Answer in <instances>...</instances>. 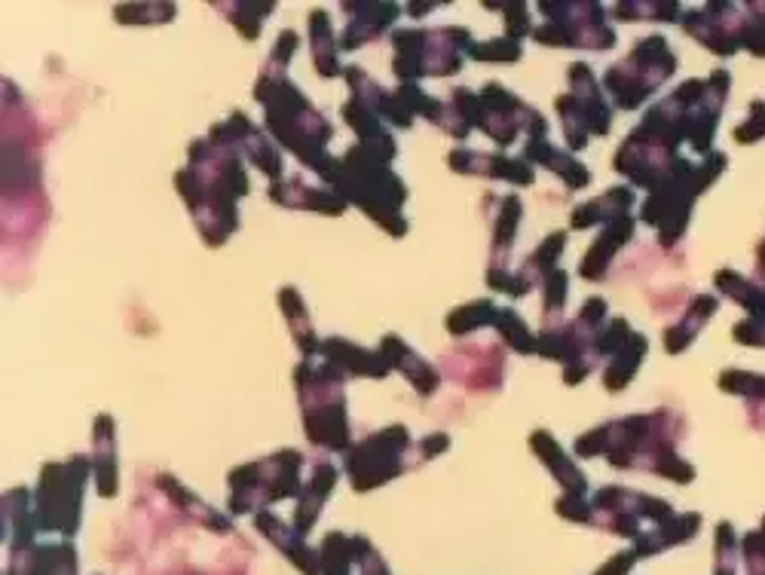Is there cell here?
<instances>
[{"instance_id":"obj_2","label":"cell","mask_w":765,"mask_h":575,"mask_svg":"<svg viewBox=\"0 0 765 575\" xmlns=\"http://www.w3.org/2000/svg\"><path fill=\"white\" fill-rule=\"evenodd\" d=\"M405 447H408V435L405 429L392 425L383 435L368 438L358 447L353 457L346 459V469L353 474V484L356 490H368L377 487L383 481H390L395 474L401 472V457H405Z\"/></svg>"},{"instance_id":"obj_1","label":"cell","mask_w":765,"mask_h":575,"mask_svg":"<svg viewBox=\"0 0 765 575\" xmlns=\"http://www.w3.org/2000/svg\"><path fill=\"white\" fill-rule=\"evenodd\" d=\"M80 496H84V462L71 459L65 465H50L37 493V518L43 529H77L80 518Z\"/></svg>"},{"instance_id":"obj_4","label":"cell","mask_w":765,"mask_h":575,"mask_svg":"<svg viewBox=\"0 0 765 575\" xmlns=\"http://www.w3.org/2000/svg\"><path fill=\"white\" fill-rule=\"evenodd\" d=\"M257 524H260V529L270 536L289 558H294V563L297 566H304L306 573H316V560H313V551L306 548L304 539H301V533L297 529H285V524H279L276 518H270V514H260L257 518Z\"/></svg>"},{"instance_id":"obj_3","label":"cell","mask_w":765,"mask_h":575,"mask_svg":"<svg viewBox=\"0 0 765 575\" xmlns=\"http://www.w3.org/2000/svg\"><path fill=\"white\" fill-rule=\"evenodd\" d=\"M334 481H337V472H334L331 465H319L316 474H313V481L301 490V506H297V518H294V524H297L294 529H297L301 536H304L306 529L313 526V521L319 518V511H322L324 499H328V493L334 487Z\"/></svg>"}]
</instances>
